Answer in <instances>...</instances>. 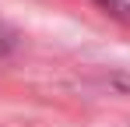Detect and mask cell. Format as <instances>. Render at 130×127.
Returning <instances> with one entry per match:
<instances>
[{
	"mask_svg": "<svg viewBox=\"0 0 130 127\" xmlns=\"http://www.w3.org/2000/svg\"><path fill=\"white\" fill-rule=\"evenodd\" d=\"M102 7H106L112 18H120V21H127L130 25V0H99Z\"/></svg>",
	"mask_w": 130,
	"mask_h": 127,
	"instance_id": "cell-1",
	"label": "cell"
}]
</instances>
